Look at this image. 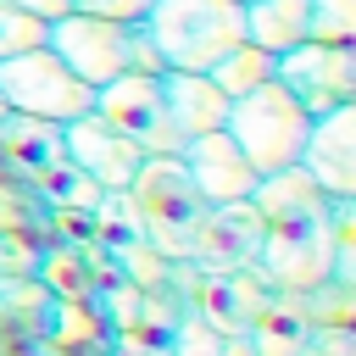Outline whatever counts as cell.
Instances as JSON below:
<instances>
[{
    "label": "cell",
    "instance_id": "obj_7",
    "mask_svg": "<svg viewBox=\"0 0 356 356\" xmlns=\"http://www.w3.org/2000/svg\"><path fill=\"white\" fill-rule=\"evenodd\" d=\"M95 111L139 145V156H178L184 139L167 117V100H161V72H122L111 83L95 89Z\"/></svg>",
    "mask_w": 356,
    "mask_h": 356
},
{
    "label": "cell",
    "instance_id": "obj_11",
    "mask_svg": "<svg viewBox=\"0 0 356 356\" xmlns=\"http://www.w3.org/2000/svg\"><path fill=\"white\" fill-rule=\"evenodd\" d=\"M256 250H261V211L250 200H228V206H206L189 261L222 278V273H256Z\"/></svg>",
    "mask_w": 356,
    "mask_h": 356
},
{
    "label": "cell",
    "instance_id": "obj_9",
    "mask_svg": "<svg viewBox=\"0 0 356 356\" xmlns=\"http://www.w3.org/2000/svg\"><path fill=\"white\" fill-rule=\"evenodd\" d=\"M61 161L67 167H78L100 195H122L128 184H134V172H139V145L134 139H122L95 106L83 111V117H72V122H61Z\"/></svg>",
    "mask_w": 356,
    "mask_h": 356
},
{
    "label": "cell",
    "instance_id": "obj_18",
    "mask_svg": "<svg viewBox=\"0 0 356 356\" xmlns=\"http://www.w3.org/2000/svg\"><path fill=\"white\" fill-rule=\"evenodd\" d=\"M44 17H33V11H17V6H6L0 0V61L6 56H22V50H33V44H44Z\"/></svg>",
    "mask_w": 356,
    "mask_h": 356
},
{
    "label": "cell",
    "instance_id": "obj_12",
    "mask_svg": "<svg viewBox=\"0 0 356 356\" xmlns=\"http://www.w3.org/2000/svg\"><path fill=\"white\" fill-rule=\"evenodd\" d=\"M178 161H184V172H189V184H195V195H200L206 206L250 200V189H256V167L245 161V150H239V145H234L222 128L184 139Z\"/></svg>",
    "mask_w": 356,
    "mask_h": 356
},
{
    "label": "cell",
    "instance_id": "obj_15",
    "mask_svg": "<svg viewBox=\"0 0 356 356\" xmlns=\"http://www.w3.org/2000/svg\"><path fill=\"white\" fill-rule=\"evenodd\" d=\"M273 72H278V56H267V50H261V44H250V39H239L234 50H222V56L206 67V78H211L228 100H239V95L261 89Z\"/></svg>",
    "mask_w": 356,
    "mask_h": 356
},
{
    "label": "cell",
    "instance_id": "obj_16",
    "mask_svg": "<svg viewBox=\"0 0 356 356\" xmlns=\"http://www.w3.org/2000/svg\"><path fill=\"white\" fill-rule=\"evenodd\" d=\"M317 323L306 312H289V306H261L256 312V350L261 356H300L312 345Z\"/></svg>",
    "mask_w": 356,
    "mask_h": 356
},
{
    "label": "cell",
    "instance_id": "obj_8",
    "mask_svg": "<svg viewBox=\"0 0 356 356\" xmlns=\"http://www.w3.org/2000/svg\"><path fill=\"white\" fill-rule=\"evenodd\" d=\"M273 78L306 106V117H323L334 106H356V50L350 44L306 39V44H295V50L278 56Z\"/></svg>",
    "mask_w": 356,
    "mask_h": 356
},
{
    "label": "cell",
    "instance_id": "obj_6",
    "mask_svg": "<svg viewBox=\"0 0 356 356\" xmlns=\"http://www.w3.org/2000/svg\"><path fill=\"white\" fill-rule=\"evenodd\" d=\"M95 106V89L50 50V44H33L22 56H6L0 61V111H17V117H39V122H72Z\"/></svg>",
    "mask_w": 356,
    "mask_h": 356
},
{
    "label": "cell",
    "instance_id": "obj_20",
    "mask_svg": "<svg viewBox=\"0 0 356 356\" xmlns=\"http://www.w3.org/2000/svg\"><path fill=\"white\" fill-rule=\"evenodd\" d=\"M6 6H17V11H33V17H44V22H56L61 11H72V0H6Z\"/></svg>",
    "mask_w": 356,
    "mask_h": 356
},
{
    "label": "cell",
    "instance_id": "obj_21",
    "mask_svg": "<svg viewBox=\"0 0 356 356\" xmlns=\"http://www.w3.org/2000/svg\"><path fill=\"white\" fill-rule=\"evenodd\" d=\"M239 6H245V0H239Z\"/></svg>",
    "mask_w": 356,
    "mask_h": 356
},
{
    "label": "cell",
    "instance_id": "obj_14",
    "mask_svg": "<svg viewBox=\"0 0 356 356\" xmlns=\"http://www.w3.org/2000/svg\"><path fill=\"white\" fill-rule=\"evenodd\" d=\"M245 39L267 56L306 44V0H245Z\"/></svg>",
    "mask_w": 356,
    "mask_h": 356
},
{
    "label": "cell",
    "instance_id": "obj_19",
    "mask_svg": "<svg viewBox=\"0 0 356 356\" xmlns=\"http://www.w3.org/2000/svg\"><path fill=\"white\" fill-rule=\"evenodd\" d=\"M72 11H95V17H122V22H139L150 11V0H72Z\"/></svg>",
    "mask_w": 356,
    "mask_h": 356
},
{
    "label": "cell",
    "instance_id": "obj_17",
    "mask_svg": "<svg viewBox=\"0 0 356 356\" xmlns=\"http://www.w3.org/2000/svg\"><path fill=\"white\" fill-rule=\"evenodd\" d=\"M306 39L350 44L356 39V0H306Z\"/></svg>",
    "mask_w": 356,
    "mask_h": 356
},
{
    "label": "cell",
    "instance_id": "obj_5",
    "mask_svg": "<svg viewBox=\"0 0 356 356\" xmlns=\"http://www.w3.org/2000/svg\"><path fill=\"white\" fill-rule=\"evenodd\" d=\"M134 200V217H139V234L161 250V256H189L195 245V228L206 217V200L195 195L189 172L178 156H145L134 184L122 189Z\"/></svg>",
    "mask_w": 356,
    "mask_h": 356
},
{
    "label": "cell",
    "instance_id": "obj_10",
    "mask_svg": "<svg viewBox=\"0 0 356 356\" xmlns=\"http://www.w3.org/2000/svg\"><path fill=\"white\" fill-rule=\"evenodd\" d=\"M323 200H356V106H334L312 117L300 161H295Z\"/></svg>",
    "mask_w": 356,
    "mask_h": 356
},
{
    "label": "cell",
    "instance_id": "obj_13",
    "mask_svg": "<svg viewBox=\"0 0 356 356\" xmlns=\"http://www.w3.org/2000/svg\"><path fill=\"white\" fill-rule=\"evenodd\" d=\"M161 100H167V117H172L178 139L211 134L228 117V95L206 72H161Z\"/></svg>",
    "mask_w": 356,
    "mask_h": 356
},
{
    "label": "cell",
    "instance_id": "obj_3",
    "mask_svg": "<svg viewBox=\"0 0 356 356\" xmlns=\"http://www.w3.org/2000/svg\"><path fill=\"white\" fill-rule=\"evenodd\" d=\"M44 44L89 83H111L122 72H161L150 39H145V22H122V17H95V11H61L50 28H44Z\"/></svg>",
    "mask_w": 356,
    "mask_h": 356
},
{
    "label": "cell",
    "instance_id": "obj_2",
    "mask_svg": "<svg viewBox=\"0 0 356 356\" xmlns=\"http://www.w3.org/2000/svg\"><path fill=\"white\" fill-rule=\"evenodd\" d=\"M139 22H145V39L161 72H206L222 50L245 39L239 0H150Z\"/></svg>",
    "mask_w": 356,
    "mask_h": 356
},
{
    "label": "cell",
    "instance_id": "obj_1",
    "mask_svg": "<svg viewBox=\"0 0 356 356\" xmlns=\"http://www.w3.org/2000/svg\"><path fill=\"white\" fill-rule=\"evenodd\" d=\"M350 200H323L312 211H289V217H267L261 222V250H256V273L284 289V295H306L317 284L334 278V256H339V234H345Z\"/></svg>",
    "mask_w": 356,
    "mask_h": 356
},
{
    "label": "cell",
    "instance_id": "obj_4",
    "mask_svg": "<svg viewBox=\"0 0 356 356\" xmlns=\"http://www.w3.org/2000/svg\"><path fill=\"white\" fill-rule=\"evenodd\" d=\"M306 128H312L306 106L278 78H267L261 89L228 100V117H222V134L245 150V161L256 167V178L261 172H278V167H295L300 161V145H306Z\"/></svg>",
    "mask_w": 356,
    "mask_h": 356
}]
</instances>
